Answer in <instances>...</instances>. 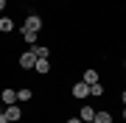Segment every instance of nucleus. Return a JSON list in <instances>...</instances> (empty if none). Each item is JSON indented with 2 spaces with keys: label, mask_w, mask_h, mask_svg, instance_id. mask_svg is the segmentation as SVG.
<instances>
[{
  "label": "nucleus",
  "mask_w": 126,
  "mask_h": 123,
  "mask_svg": "<svg viewBox=\"0 0 126 123\" xmlns=\"http://www.w3.org/2000/svg\"><path fill=\"white\" fill-rule=\"evenodd\" d=\"M67 123H81V120H79V118H70V120H67Z\"/></svg>",
  "instance_id": "14"
},
{
  "label": "nucleus",
  "mask_w": 126,
  "mask_h": 123,
  "mask_svg": "<svg viewBox=\"0 0 126 123\" xmlns=\"http://www.w3.org/2000/svg\"><path fill=\"white\" fill-rule=\"evenodd\" d=\"M23 28H28V31H36V34H39V28H42V17H39V14H28Z\"/></svg>",
  "instance_id": "1"
},
{
  "label": "nucleus",
  "mask_w": 126,
  "mask_h": 123,
  "mask_svg": "<svg viewBox=\"0 0 126 123\" xmlns=\"http://www.w3.org/2000/svg\"><path fill=\"white\" fill-rule=\"evenodd\" d=\"M3 9H6V0H0V11H3Z\"/></svg>",
  "instance_id": "15"
},
{
  "label": "nucleus",
  "mask_w": 126,
  "mask_h": 123,
  "mask_svg": "<svg viewBox=\"0 0 126 123\" xmlns=\"http://www.w3.org/2000/svg\"><path fill=\"white\" fill-rule=\"evenodd\" d=\"M0 98H3L6 106H9V104H17V90H3V95H0Z\"/></svg>",
  "instance_id": "5"
},
{
  "label": "nucleus",
  "mask_w": 126,
  "mask_h": 123,
  "mask_svg": "<svg viewBox=\"0 0 126 123\" xmlns=\"http://www.w3.org/2000/svg\"><path fill=\"white\" fill-rule=\"evenodd\" d=\"M23 39L34 48V45H36V31H28V28H23Z\"/></svg>",
  "instance_id": "9"
},
{
  "label": "nucleus",
  "mask_w": 126,
  "mask_h": 123,
  "mask_svg": "<svg viewBox=\"0 0 126 123\" xmlns=\"http://www.w3.org/2000/svg\"><path fill=\"white\" fill-rule=\"evenodd\" d=\"M93 123H112V115H109V112H95L93 115Z\"/></svg>",
  "instance_id": "7"
},
{
  "label": "nucleus",
  "mask_w": 126,
  "mask_h": 123,
  "mask_svg": "<svg viewBox=\"0 0 126 123\" xmlns=\"http://www.w3.org/2000/svg\"><path fill=\"white\" fill-rule=\"evenodd\" d=\"M93 115H95V109H93V106H81V123H93Z\"/></svg>",
  "instance_id": "6"
},
{
  "label": "nucleus",
  "mask_w": 126,
  "mask_h": 123,
  "mask_svg": "<svg viewBox=\"0 0 126 123\" xmlns=\"http://www.w3.org/2000/svg\"><path fill=\"white\" fill-rule=\"evenodd\" d=\"M9 123H17V120H9Z\"/></svg>",
  "instance_id": "17"
},
{
  "label": "nucleus",
  "mask_w": 126,
  "mask_h": 123,
  "mask_svg": "<svg viewBox=\"0 0 126 123\" xmlns=\"http://www.w3.org/2000/svg\"><path fill=\"white\" fill-rule=\"evenodd\" d=\"M17 101H31V90H28V87L17 90Z\"/></svg>",
  "instance_id": "13"
},
{
  "label": "nucleus",
  "mask_w": 126,
  "mask_h": 123,
  "mask_svg": "<svg viewBox=\"0 0 126 123\" xmlns=\"http://www.w3.org/2000/svg\"><path fill=\"white\" fill-rule=\"evenodd\" d=\"M0 31H3V34H11L14 31V23H11L9 17H0Z\"/></svg>",
  "instance_id": "8"
},
{
  "label": "nucleus",
  "mask_w": 126,
  "mask_h": 123,
  "mask_svg": "<svg viewBox=\"0 0 126 123\" xmlns=\"http://www.w3.org/2000/svg\"><path fill=\"white\" fill-rule=\"evenodd\" d=\"M31 50H34V56H36V59H48V48H42V45H34Z\"/></svg>",
  "instance_id": "10"
},
{
  "label": "nucleus",
  "mask_w": 126,
  "mask_h": 123,
  "mask_svg": "<svg viewBox=\"0 0 126 123\" xmlns=\"http://www.w3.org/2000/svg\"><path fill=\"white\" fill-rule=\"evenodd\" d=\"M0 115H3V104H0Z\"/></svg>",
  "instance_id": "16"
},
{
  "label": "nucleus",
  "mask_w": 126,
  "mask_h": 123,
  "mask_svg": "<svg viewBox=\"0 0 126 123\" xmlns=\"http://www.w3.org/2000/svg\"><path fill=\"white\" fill-rule=\"evenodd\" d=\"M90 95H95V98H98V95H104V84H98V81H95V84H90Z\"/></svg>",
  "instance_id": "12"
},
{
  "label": "nucleus",
  "mask_w": 126,
  "mask_h": 123,
  "mask_svg": "<svg viewBox=\"0 0 126 123\" xmlns=\"http://www.w3.org/2000/svg\"><path fill=\"white\" fill-rule=\"evenodd\" d=\"M34 70L45 76V73H50V62H48V59H36V62H34Z\"/></svg>",
  "instance_id": "4"
},
{
  "label": "nucleus",
  "mask_w": 126,
  "mask_h": 123,
  "mask_svg": "<svg viewBox=\"0 0 126 123\" xmlns=\"http://www.w3.org/2000/svg\"><path fill=\"white\" fill-rule=\"evenodd\" d=\"M98 81V70H87L84 73V84H95Z\"/></svg>",
  "instance_id": "11"
},
{
  "label": "nucleus",
  "mask_w": 126,
  "mask_h": 123,
  "mask_svg": "<svg viewBox=\"0 0 126 123\" xmlns=\"http://www.w3.org/2000/svg\"><path fill=\"white\" fill-rule=\"evenodd\" d=\"M34 62H36L34 50H28V53H23V56H20V67H25V70H31V67H34Z\"/></svg>",
  "instance_id": "3"
},
{
  "label": "nucleus",
  "mask_w": 126,
  "mask_h": 123,
  "mask_svg": "<svg viewBox=\"0 0 126 123\" xmlns=\"http://www.w3.org/2000/svg\"><path fill=\"white\" fill-rule=\"evenodd\" d=\"M87 95H90V84H84V81H81V84H73V98H87Z\"/></svg>",
  "instance_id": "2"
}]
</instances>
